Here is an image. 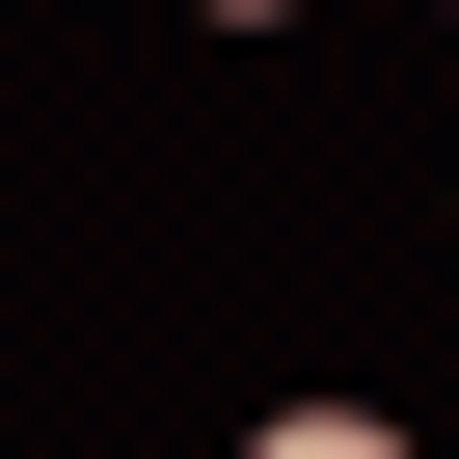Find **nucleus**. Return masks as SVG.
Segmentation results:
<instances>
[{
  "label": "nucleus",
  "instance_id": "1",
  "mask_svg": "<svg viewBox=\"0 0 459 459\" xmlns=\"http://www.w3.org/2000/svg\"><path fill=\"white\" fill-rule=\"evenodd\" d=\"M271 459H405V432H378V405H271Z\"/></svg>",
  "mask_w": 459,
  "mask_h": 459
},
{
  "label": "nucleus",
  "instance_id": "2",
  "mask_svg": "<svg viewBox=\"0 0 459 459\" xmlns=\"http://www.w3.org/2000/svg\"><path fill=\"white\" fill-rule=\"evenodd\" d=\"M216 28H271V0H216Z\"/></svg>",
  "mask_w": 459,
  "mask_h": 459
}]
</instances>
